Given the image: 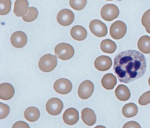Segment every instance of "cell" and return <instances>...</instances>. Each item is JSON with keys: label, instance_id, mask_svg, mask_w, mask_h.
I'll return each instance as SVG.
<instances>
[{"label": "cell", "instance_id": "cell-26", "mask_svg": "<svg viewBox=\"0 0 150 128\" xmlns=\"http://www.w3.org/2000/svg\"><path fill=\"white\" fill-rule=\"evenodd\" d=\"M87 4V0H69L70 6L77 11L83 9Z\"/></svg>", "mask_w": 150, "mask_h": 128}, {"label": "cell", "instance_id": "cell-6", "mask_svg": "<svg viewBox=\"0 0 150 128\" xmlns=\"http://www.w3.org/2000/svg\"><path fill=\"white\" fill-rule=\"evenodd\" d=\"M63 108L62 101L57 97H52L48 100L46 105V109L49 114L56 116L60 113Z\"/></svg>", "mask_w": 150, "mask_h": 128}, {"label": "cell", "instance_id": "cell-24", "mask_svg": "<svg viewBox=\"0 0 150 128\" xmlns=\"http://www.w3.org/2000/svg\"><path fill=\"white\" fill-rule=\"evenodd\" d=\"M38 16V9L33 6L29 8L28 12L24 16H22V19L24 21L27 22H32L35 20Z\"/></svg>", "mask_w": 150, "mask_h": 128}, {"label": "cell", "instance_id": "cell-13", "mask_svg": "<svg viewBox=\"0 0 150 128\" xmlns=\"http://www.w3.org/2000/svg\"><path fill=\"white\" fill-rule=\"evenodd\" d=\"M63 119L64 123L67 124L73 125L76 124L79 120V112L75 108H69L64 111L63 114Z\"/></svg>", "mask_w": 150, "mask_h": 128}, {"label": "cell", "instance_id": "cell-7", "mask_svg": "<svg viewBox=\"0 0 150 128\" xmlns=\"http://www.w3.org/2000/svg\"><path fill=\"white\" fill-rule=\"evenodd\" d=\"M89 28L93 34L97 37L105 36L107 33V28L105 24L98 19L91 21L89 24Z\"/></svg>", "mask_w": 150, "mask_h": 128}, {"label": "cell", "instance_id": "cell-31", "mask_svg": "<svg viewBox=\"0 0 150 128\" xmlns=\"http://www.w3.org/2000/svg\"><path fill=\"white\" fill-rule=\"evenodd\" d=\"M12 128H30V127L25 122L18 121L13 124Z\"/></svg>", "mask_w": 150, "mask_h": 128}, {"label": "cell", "instance_id": "cell-28", "mask_svg": "<svg viewBox=\"0 0 150 128\" xmlns=\"http://www.w3.org/2000/svg\"><path fill=\"white\" fill-rule=\"evenodd\" d=\"M142 24L145 28L150 29V9L147 10L142 15Z\"/></svg>", "mask_w": 150, "mask_h": 128}, {"label": "cell", "instance_id": "cell-19", "mask_svg": "<svg viewBox=\"0 0 150 128\" xmlns=\"http://www.w3.org/2000/svg\"><path fill=\"white\" fill-rule=\"evenodd\" d=\"M101 84L104 89L111 90L117 84V78L112 73H107L102 78Z\"/></svg>", "mask_w": 150, "mask_h": 128}, {"label": "cell", "instance_id": "cell-33", "mask_svg": "<svg viewBox=\"0 0 150 128\" xmlns=\"http://www.w3.org/2000/svg\"><path fill=\"white\" fill-rule=\"evenodd\" d=\"M145 29H146V32H147L148 33H150V29H148V28H145Z\"/></svg>", "mask_w": 150, "mask_h": 128}, {"label": "cell", "instance_id": "cell-9", "mask_svg": "<svg viewBox=\"0 0 150 128\" xmlns=\"http://www.w3.org/2000/svg\"><path fill=\"white\" fill-rule=\"evenodd\" d=\"M53 88L57 93L66 95L71 90L72 83L67 79L60 78L55 81L53 85Z\"/></svg>", "mask_w": 150, "mask_h": 128}, {"label": "cell", "instance_id": "cell-25", "mask_svg": "<svg viewBox=\"0 0 150 128\" xmlns=\"http://www.w3.org/2000/svg\"><path fill=\"white\" fill-rule=\"evenodd\" d=\"M11 8V0H0V14L4 15L8 14Z\"/></svg>", "mask_w": 150, "mask_h": 128}, {"label": "cell", "instance_id": "cell-14", "mask_svg": "<svg viewBox=\"0 0 150 128\" xmlns=\"http://www.w3.org/2000/svg\"><path fill=\"white\" fill-rule=\"evenodd\" d=\"M15 93L13 86L8 83H2L0 85V99L4 100L11 99Z\"/></svg>", "mask_w": 150, "mask_h": 128}, {"label": "cell", "instance_id": "cell-27", "mask_svg": "<svg viewBox=\"0 0 150 128\" xmlns=\"http://www.w3.org/2000/svg\"><path fill=\"white\" fill-rule=\"evenodd\" d=\"M138 103L139 105L144 106L150 103V90L144 93L139 98Z\"/></svg>", "mask_w": 150, "mask_h": 128}, {"label": "cell", "instance_id": "cell-29", "mask_svg": "<svg viewBox=\"0 0 150 128\" xmlns=\"http://www.w3.org/2000/svg\"><path fill=\"white\" fill-rule=\"evenodd\" d=\"M9 107L6 104L2 102L0 103V119H2L6 117L9 113Z\"/></svg>", "mask_w": 150, "mask_h": 128}, {"label": "cell", "instance_id": "cell-32", "mask_svg": "<svg viewBox=\"0 0 150 128\" xmlns=\"http://www.w3.org/2000/svg\"><path fill=\"white\" fill-rule=\"evenodd\" d=\"M94 128H106V127L105 126H102V125H98V126H96Z\"/></svg>", "mask_w": 150, "mask_h": 128}, {"label": "cell", "instance_id": "cell-35", "mask_svg": "<svg viewBox=\"0 0 150 128\" xmlns=\"http://www.w3.org/2000/svg\"><path fill=\"white\" fill-rule=\"evenodd\" d=\"M107 1H112V0H107Z\"/></svg>", "mask_w": 150, "mask_h": 128}, {"label": "cell", "instance_id": "cell-23", "mask_svg": "<svg viewBox=\"0 0 150 128\" xmlns=\"http://www.w3.org/2000/svg\"><path fill=\"white\" fill-rule=\"evenodd\" d=\"M100 48L103 52L107 53H114L116 49L117 45L111 39H106L101 42Z\"/></svg>", "mask_w": 150, "mask_h": 128}, {"label": "cell", "instance_id": "cell-16", "mask_svg": "<svg viewBox=\"0 0 150 128\" xmlns=\"http://www.w3.org/2000/svg\"><path fill=\"white\" fill-rule=\"evenodd\" d=\"M81 119L83 122L89 126H93L96 122V116L94 110L88 107L82 110Z\"/></svg>", "mask_w": 150, "mask_h": 128}, {"label": "cell", "instance_id": "cell-30", "mask_svg": "<svg viewBox=\"0 0 150 128\" xmlns=\"http://www.w3.org/2000/svg\"><path fill=\"white\" fill-rule=\"evenodd\" d=\"M122 128H141L140 124L135 121H129L125 123Z\"/></svg>", "mask_w": 150, "mask_h": 128}, {"label": "cell", "instance_id": "cell-1", "mask_svg": "<svg viewBox=\"0 0 150 128\" xmlns=\"http://www.w3.org/2000/svg\"><path fill=\"white\" fill-rule=\"evenodd\" d=\"M146 69L144 55L136 50L122 51L114 59V72L122 83H128L138 79L144 75Z\"/></svg>", "mask_w": 150, "mask_h": 128}, {"label": "cell", "instance_id": "cell-11", "mask_svg": "<svg viewBox=\"0 0 150 128\" xmlns=\"http://www.w3.org/2000/svg\"><path fill=\"white\" fill-rule=\"evenodd\" d=\"M28 41L26 33L22 31H16L11 37V44L16 48H21L25 46Z\"/></svg>", "mask_w": 150, "mask_h": 128}, {"label": "cell", "instance_id": "cell-4", "mask_svg": "<svg viewBox=\"0 0 150 128\" xmlns=\"http://www.w3.org/2000/svg\"><path fill=\"white\" fill-rule=\"evenodd\" d=\"M118 8L114 4H108L103 6L101 10V16L107 21H111L117 18L119 15Z\"/></svg>", "mask_w": 150, "mask_h": 128}, {"label": "cell", "instance_id": "cell-12", "mask_svg": "<svg viewBox=\"0 0 150 128\" xmlns=\"http://www.w3.org/2000/svg\"><path fill=\"white\" fill-rule=\"evenodd\" d=\"M112 62L111 58L108 56L101 55L97 57L94 61L95 68L100 71H106L112 66Z\"/></svg>", "mask_w": 150, "mask_h": 128}, {"label": "cell", "instance_id": "cell-5", "mask_svg": "<svg viewBox=\"0 0 150 128\" xmlns=\"http://www.w3.org/2000/svg\"><path fill=\"white\" fill-rule=\"evenodd\" d=\"M127 32L126 24L121 21L114 22L110 26V33L115 39H120L124 36Z\"/></svg>", "mask_w": 150, "mask_h": 128}, {"label": "cell", "instance_id": "cell-20", "mask_svg": "<svg viewBox=\"0 0 150 128\" xmlns=\"http://www.w3.org/2000/svg\"><path fill=\"white\" fill-rule=\"evenodd\" d=\"M24 117L29 122H35L40 117V111L36 107H29L24 112Z\"/></svg>", "mask_w": 150, "mask_h": 128}, {"label": "cell", "instance_id": "cell-2", "mask_svg": "<svg viewBox=\"0 0 150 128\" xmlns=\"http://www.w3.org/2000/svg\"><path fill=\"white\" fill-rule=\"evenodd\" d=\"M56 57L50 53L42 56L38 63L39 69L45 72H49L53 70L57 66V59Z\"/></svg>", "mask_w": 150, "mask_h": 128}, {"label": "cell", "instance_id": "cell-10", "mask_svg": "<svg viewBox=\"0 0 150 128\" xmlns=\"http://www.w3.org/2000/svg\"><path fill=\"white\" fill-rule=\"evenodd\" d=\"M74 19V13L69 9H63L59 12L57 15L58 23L62 26H69Z\"/></svg>", "mask_w": 150, "mask_h": 128}, {"label": "cell", "instance_id": "cell-8", "mask_svg": "<svg viewBox=\"0 0 150 128\" xmlns=\"http://www.w3.org/2000/svg\"><path fill=\"white\" fill-rule=\"evenodd\" d=\"M94 89V86L93 82L89 80H86L82 82L79 86V96L82 99H87L91 96Z\"/></svg>", "mask_w": 150, "mask_h": 128}, {"label": "cell", "instance_id": "cell-15", "mask_svg": "<svg viewBox=\"0 0 150 128\" xmlns=\"http://www.w3.org/2000/svg\"><path fill=\"white\" fill-rule=\"evenodd\" d=\"M28 0H16L14 4L13 12L17 16H23L29 11Z\"/></svg>", "mask_w": 150, "mask_h": 128}, {"label": "cell", "instance_id": "cell-18", "mask_svg": "<svg viewBox=\"0 0 150 128\" xmlns=\"http://www.w3.org/2000/svg\"><path fill=\"white\" fill-rule=\"evenodd\" d=\"M115 94L117 98L121 101L128 100L131 96L129 89L124 85H119L115 90Z\"/></svg>", "mask_w": 150, "mask_h": 128}, {"label": "cell", "instance_id": "cell-21", "mask_svg": "<svg viewBox=\"0 0 150 128\" xmlns=\"http://www.w3.org/2000/svg\"><path fill=\"white\" fill-rule=\"evenodd\" d=\"M138 49L144 53H150V37L147 35L141 36L137 43Z\"/></svg>", "mask_w": 150, "mask_h": 128}, {"label": "cell", "instance_id": "cell-17", "mask_svg": "<svg viewBox=\"0 0 150 128\" xmlns=\"http://www.w3.org/2000/svg\"><path fill=\"white\" fill-rule=\"evenodd\" d=\"M71 36L76 41H83L86 39L87 35L86 29L80 25H75L71 29Z\"/></svg>", "mask_w": 150, "mask_h": 128}, {"label": "cell", "instance_id": "cell-22", "mask_svg": "<svg viewBox=\"0 0 150 128\" xmlns=\"http://www.w3.org/2000/svg\"><path fill=\"white\" fill-rule=\"evenodd\" d=\"M122 113L127 118L134 117L138 113V107L134 103H127L122 107Z\"/></svg>", "mask_w": 150, "mask_h": 128}, {"label": "cell", "instance_id": "cell-3", "mask_svg": "<svg viewBox=\"0 0 150 128\" xmlns=\"http://www.w3.org/2000/svg\"><path fill=\"white\" fill-rule=\"evenodd\" d=\"M56 56L62 60H68L71 58L74 54L73 47L67 43L57 44L54 48Z\"/></svg>", "mask_w": 150, "mask_h": 128}, {"label": "cell", "instance_id": "cell-34", "mask_svg": "<svg viewBox=\"0 0 150 128\" xmlns=\"http://www.w3.org/2000/svg\"><path fill=\"white\" fill-rule=\"evenodd\" d=\"M148 84H149V85L150 86V76H149V79H148Z\"/></svg>", "mask_w": 150, "mask_h": 128}]
</instances>
